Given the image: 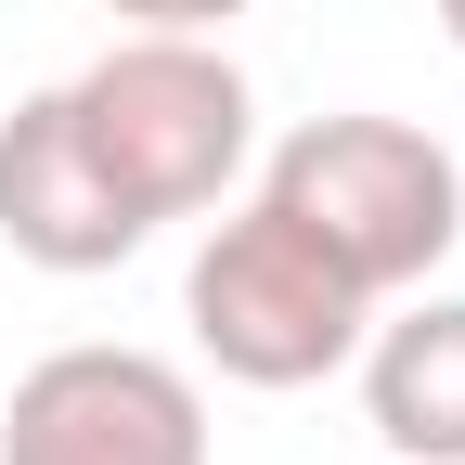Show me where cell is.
Masks as SVG:
<instances>
[{"instance_id": "cell-1", "label": "cell", "mask_w": 465, "mask_h": 465, "mask_svg": "<svg viewBox=\"0 0 465 465\" xmlns=\"http://www.w3.org/2000/svg\"><path fill=\"white\" fill-rule=\"evenodd\" d=\"M65 116H78L91 168L130 194L143 232L232 207V182H246V155H259V91H246V65H232L207 26H130V39H104L65 78Z\"/></svg>"}, {"instance_id": "cell-2", "label": "cell", "mask_w": 465, "mask_h": 465, "mask_svg": "<svg viewBox=\"0 0 465 465\" xmlns=\"http://www.w3.org/2000/svg\"><path fill=\"white\" fill-rule=\"evenodd\" d=\"M259 194L311 232V246L362 284V298H414L465 246V155L414 116H298L259 155Z\"/></svg>"}, {"instance_id": "cell-3", "label": "cell", "mask_w": 465, "mask_h": 465, "mask_svg": "<svg viewBox=\"0 0 465 465\" xmlns=\"http://www.w3.org/2000/svg\"><path fill=\"white\" fill-rule=\"evenodd\" d=\"M182 323H194V349L232 388H323V375H349L375 298L272 194H246V207H220L207 246L182 259Z\"/></svg>"}, {"instance_id": "cell-4", "label": "cell", "mask_w": 465, "mask_h": 465, "mask_svg": "<svg viewBox=\"0 0 465 465\" xmlns=\"http://www.w3.org/2000/svg\"><path fill=\"white\" fill-rule=\"evenodd\" d=\"M0 465H207V388L168 349H52L0 401Z\"/></svg>"}, {"instance_id": "cell-5", "label": "cell", "mask_w": 465, "mask_h": 465, "mask_svg": "<svg viewBox=\"0 0 465 465\" xmlns=\"http://www.w3.org/2000/svg\"><path fill=\"white\" fill-rule=\"evenodd\" d=\"M0 246H14L26 272H65V284L143 259V220H130V194L91 168L65 91H26L14 116H0Z\"/></svg>"}, {"instance_id": "cell-6", "label": "cell", "mask_w": 465, "mask_h": 465, "mask_svg": "<svg viewBox=\"0 0 465 465\" xmlns=\"http://www.w3.org/2000/svg\"><path fill=\"white\" fill-rule=\"evenodd\" d=\"M362 414L388 465H465V298H401L388 323H362Z\"/></svg>"}, {"instance_id": "cell-7", "label": "cell", "mask_w": 465, "mask_h": 465, "mask_svg": "<svg viewBox=\"0 0 465 465\" xmlns=\"http://www.w3.org/2000/svg\"><path fill=\"white\" fill-rule=\"evenodd\" d=\"M104 14H116V26H207V39H220L246 0H104Z\"/></svg>"}, {"instance_id": "cell-8", "label": "cell", "mask_w": 465, "mask_h": 465, "mask_svg": "<svg viewBox=\"0 0 465 465\" xmlns=\"http://www.w3.org/2000/svg\"><path fill=\"white\" fill-rule=\"evenodd\" d=\"M440 26H452V52H465V0H440Z\"/></svg>"}]
</instances>
